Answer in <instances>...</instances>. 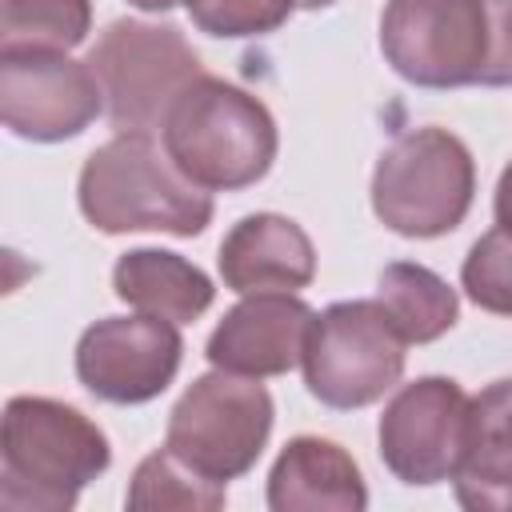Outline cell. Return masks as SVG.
<instances>
[{"mask_svg":"<svg viewBox=\"0 0 512 512\" xmlns=\"http://www.w3.org/2000/svg\"><path fill=\"white\" fill-rule=\"evenodd\" d=\"M460 280H464V292L472 304H480L484 312H496V316H512V232L508 228H492L484 232L464 268H460Z\"/></svg>","mask_w":512,"mask_h":512,"instance_id":"20","label":"cell"},{"mask_svg":"<svg viewBox=\"0 0 512 512\" xmlns=\"http://www.w3.org/2000/svg\"><path fill=\"white\" fill-rule=\"evenodd\" d=\"M224 500H228L224 484L200 476L168 448L144 456L128 484L132 512H212Z\"/></svg>","mask_w":512,"mask_h":512,"instance_id":"18","label":"cell"},{"mask_svg":"<svg viewBox=\"0 0 512 512\" xmlns=\"http://www.w3.org/2000/svg\"><path fill=\"white\" fill-rule=\"evenodd\" d=\"M316 312L292 292H252L208 336V364L240 376H284L304 360Z\"/></svg>","mask_w":512,"mask_h":512,"instance_id":"12","label":"cell"},{"mask_svg":"<svg viewBox=\"0 0 512 512\" xmlns=\"http://www.w3.org/2000/svg\"><path fill=\"white\" fill-rule=\"evenodd\" d=\"M92 28V0H0V48H76Z\"/></svg>","mask_w":512,"mask_h":512,"instance_id":"19","label":"cell"},{"mask_svg":"<svg viewBox=\"0 0 512 512\" xmlns=\"http://www.w3.org/2000/svg\"><path fill=\"white\" fill-rule=\"evenodd\" d=\"M332 0H296V8H328Z\"/></svg>","mask_w":512,"mask_h":512,"instance_id":"24","label":"cell"},{"mask_svg":"<svg viewBox=\"0 0 512 512\" xmlns=\"http://www.w3.org/2000/svg\"><path fill=\"white\" fill-rule=\"evenodd\" d=\"M108 460V436L80 408L12 396L0 428V512H68Z\"/></svg>","mask_w":512,"mask_h":512,"instance_id":"2","label":"cell"},{"mask_svg":"<svg viewBox=\"0 0 512 512\" xmlns=\"http://www.w3.org/2000/svg\"><path fill=\"white\" fill-rule=\"evenodd\" d=\"M112 288L136 312H148L172 324L196 320L216 296L212 280L196 264H188L176 252H160V248L124 252L112 268Z\"/></svg>","mask_w":512,"mask_h":512,"instance_id":"16","label":"cell"},{"mask_svg":"<svg viewBox=\"0 0 512 512\" xmlns=\"http://www.w3.org/2000/svg\"><path fill=\"white\" fill-rule=\"evenodd\" d=\"M220 276L232 292H296L316 276L308 232L276 212L244 216L220 244Z\"/></svg>","mask_w":512,"mask_h":512,"instance_id":"13","label":"cell"},{"mask_svg":"<svg viewBox=\"0 0 512 512\" xmlns=\"http://www.w3.org/2000/svg\"><path fill=\"white\" fill-rule=\"evenodd\" d=\"M160 144L172 164L208 192L256 184L276 160V120L244 88L200 72L168 108Z\"/></svg>","mask_w":512,"mask_h":512,"instance_id":"4","label":"cell"},{"mask_svg":"<svg viewBox=\"0 0 512 512\" xmlns=\"http://www.w3.org/2000/svg\"><path fill=\"white\" fill-rule=\"evenodd\" d=\"M376 300L388 308V316L396 320L408 344H428L444 336L460 316V304L448 280H440L432 268L412 260H396L380 272Z\"/></svg>","mask_w":512,"mask_h":512,"instance_id":"17","label":"cell"},{"mask_svg":"<svg viewBox=\"0 0 512 512\" xmlns=\"http://www.w3.org/2000/svg\"><path fill=\"white\" fill-rule=\"evenodd\" d=\"M452 484L456 500L472 512H512V380L468 396Z\"/></svg>","mask_w":512,"mask_h":512,"instance_id":"14","label":"cell"},{"mask_svg":"<svg viewBox=\"0 0 512 512\" xmlns=\"http://www.w3.org/2000/svg\"><path fill=\"white\" fill-rule=\"evenodd\" d=\"M272 432V396L256 376L208 372L176 400L164 448L200 476L228 484L244 476Z\"/></svg>","mask_w":512,"mask_h":512,"instance_id":"8","label":"cell"},{"mask_svg":"<svg viewBox=\"0 0 512 512\" xmlns=\"http://www.w3.org/2000/svg\"><path fill=\"white\" fill-rule=\"evenodd\" d=\"M472 152L448 128H412L396 136L372 172V212L408 240H436L472 208Z\"/></svg>","mask_w":512,"mask_h":512,"instance_id":"5","label":"cell"},{"mask_svg":"<svg viewBox=\"0 0 512 512\" xmlns=\"http://www.w3.org/2000/svg\"><path fill=\"white\" fill-rule=\"evenodd\" d=\"M88 68L100 80L104 112L116 132H148L164 128L176 96L204 72L196 48L184 40L176 24L148 20H116L100 32L88 52Z\"/></svg>","mask_w":512,"mask_h":512,"instance_id":"6","label":"cell"},{"mask_svg":"<svg viewBox=\"0 0 512 512\" xmlns=\"http://www.w3.org/2000/svg\"><path fill=\"white\" fill-rule=\"evenodd\" d=\"M496 224L512 232V164L500 172V184H496Z\"/></svg>","mask_w":512,"mask_h":512,"instance_id":"22","label":"cell"},{"mask_svg":"<svg viewBox=\"0 0 512 512\" xmlns=\"http://www.w3.org/2000/svg\"><path fill=\"white\" fill-rule=\"evenodd\" d=\"M80 212L92 228L200 236L212 220L208 188L192 184L148 132H116L80 168Z\"/></svg>","mask_w":512,"mask_h":512,"instance_id":"3","label":"cell"},{"mask_svg":"<svg viewBox=\"0 0 512 512\" xmlns=\"http://www.w3.org/2000/svg\"><path fill=\"white\" fill-rule=\"evenodd\" d=\"M464 416H468V396L456 380L420 376L404 384L388 400L376 428L384 468L412 488L452 480L464 440Z\"/></svg>","mask_w":512,"mask_h":512,"instance_id":"11","label":"cell"},{"mask_svg":"<svg viewBox=\"0 0 512 512\" xmlns=\"http://www.w3.org/2000/svg\"><path fill=\"white\" fill-rule=\"evenodd\" d=\"M180 356L184 340L172 320L148 312L108 316L84 328L76 344V376L108 404H144L172 384Z\"/></svg>","mask_w":512,"mask_h":512,"instance_id":"10","label":"cell"},{"mask_svg":"<svg viewBox=\"0 0 512 512\" xmlns=\"http://www.w3.org/2000/svg\"><path fill=\"white\" fill-rule=\"evenodd\" d=\"M128 4H136V8H144V12H168V8H176V4H184V0H128Z\"/></svg>","mask_w":512,"mask_h":512,"instance_id":"23","label":"cell"},{"mask_svg":"<svg viewBox=\"0 0 512 512\" xmlns=\"http://www.w3.org/2000/svg\"><path fill=\"white\" fill-rule=\"evenodd\" d=\"M368 504L356 460L324 436H296L272 464L268 508L272 512H360Z\"/></svg>","mask_w":512,"mask_h":512,"instance_id":"15","label":"cell"},{"mask_svg":"<svg viewBox=\"0 0 512 512\" xmlns=\"http://www.w3.org/2000/svg\"><path fill=\"white\" fill-rule=\"evenodd\" d=\"M104 108L88 60L52 48H0V116L20 140L56 144L80 136Z\"/></svg>","mask_w":512,"mask_h":512,"instance_id":"9","label":"cell"},{"mask_svg":"<svg viewBox=\"0 0 512 512\" xmlns=\"http://www.w3.org/2000/svg\"><path fill=\"white\" fill-rule=\"evenodd\" d=\"M408 340L380 300H340L312 320L304 384L328 408H364L404 372Z\"/></svg>","mask_w":512,"mask_h":512,"instance_id":"7","label":"cell"},{"mask_svg":"<svg viewBox=\"0 0 512 512\" xmlns=\"http://www.w3.org/2000/svg\"><path fill=\"white\" fill-rule=\"evenodd\" d=\"M380 48L420 88H512V0H388Z\"/></svg>","mask_w":512,"mask_h":512,"instance_id":"1","label":"cell"},{"mask_svg":"<svg viewBox=\"0 0 512 512\" xmlns=\"http://www.w3.org/2000/svg\"><path fill=\"white\" fill-rule=\"evenodd\" d=\"M184 8L200 32L240 40L276 32L292 16L296 0H184Z\"/></svg>","mask_w":512,"mask_h":512,"instance_id":"21","label":"cell"}]
</instances>
